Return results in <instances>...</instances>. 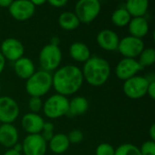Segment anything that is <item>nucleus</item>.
Masks as SVG:
<instances>
[{
	"label": "nucleus",
	"mask_w": 155,
	"mask_h": 155,
	"mask_svg": "<svg viewBox=\"0 0 155 155\" xmlns=\"http://www.w3.org/2000/svg\"><path fill=\"white\" fill-rule=\"evenodd\" d=\"M84 83L82 70L68 64L57 69L53 75V87L58 94L68 96L79 91Z\"/></svg>",
	"instance_id": "1"
},
{
	"label": "nucleus",
	"mask_w": 155,
	"mask_h": 155,
	"mask_svg": "<svg viewBox=\"0 0 155 155\" xmlns=\"http://www.w3.org/2000/svg\"><path fill=\"white\" fill-rule=\"evenodd\" d=\"M83 77L92 86L104 84L110 77L111 66L107 60L100 56L90 57L84 65Z\"/></svg>",
	"instance_id": "2"
},
{
	"label": "nucleus",
	"mask_w": 155,
	"mask_h": 155,
	"mask_svg": "<svg viewBox=\"0 0 155 155\" xmlns=\"http://www.w3.org/2000/svg\"><path fill=\"white\" fill-rule=\"evenodd\" d=\"M53 85V75L51 73L40 70L26 80L25 90L31 97L41 98L46 94Z\"/></svg>",
	"instance_id": "3"
},
{
	"label": "nucleus",
	"mask_w": 155,
	"mask_h": 155,
	"mask_svg": "<svg viewBox=\"0 0 155 155\" xmlns=\"http://www.w3.org/2000/svg\"><path fill=\"white\" fill-rule=\"evenodd\" d=\"M69 100L66 96L61 94H54L46 99L43 104V111L45 115L50 119H58L66 115L68 111Z\"/></svg>",
	"instance_id": "4"
},
{
	"label": "nucleus",
	"mask_w": 155,
	"mask_h": 155,
	"mask_svg": "<svg viewBox=\"0 0 155 155\" xmlns=\"http://www.w3.org/2000/svg\"><path fill=\"white\" fill-rule=\"evenodd\" d=\"M62 62V52L59 46L54 45H45L39 54V64L42 70L46 72L55 71Z\"/></svg>",
	"instance_id": "5"
},
{
	"label": "nucleus",
	"mask_w": 155,
	"mask_h": 155,
	"mask_svg": "<svg viewBox=\"0 0 155 155\" xmlns=\"http://www.w3.org/2000/svg\"><path fill=\"white\" fill-rule=\"evenodd\" d=\"M101 3L98 0H80L74 7V14L80 23L90 24L99 15Z\"/></svg>",
	"instance_id": "6"
},
{
	"label": "nucleus",
	"mask_w": 155,
	"mask_h": 155,
	"mask_svg": "<svg viewBox=\"0 0 155 155\" xmlns=\"http://www.w3.org/2000/svg\"><path fill=\"white\" fill-rule=\"evenodd\" d=\"M150 81L145 76L135 75L126 81L123 85L124 94L131 99H140L147 94Z\"/></svg>",
	"instance_id": "7"
},
{
	"label": "nucleus",
	"mask_w": 155,
	"mask_h": 155,
	"mask_svg": "<svg viewBox=\"0 0 155 155\" xmlns=\"http://www.w3.org/2000/svg\"><path fill=\"white\" fill-rule=\"evenodd\" d=\"M144 49V44L142 39L134 36H125L120 40L117 50L124 58L135 59Z\"/></svg>",
	"instance_id": "8"
},
{
	"label": "nucleus",
	"mask_w": 155,
	"mask_h": 155,
	"mask_svg": "<svg viewBox=\"0 0 155 155\" xmlns=\"http://www.w3.org/2000/svg\"><path fill=\"white\" fill-rule=\"evenodd\" d=\"M19 106L9 96H0V123L12 124L19 115Z\"/></svg>",
	"instance_id": "9"
},
{
	"label": "nucleus",
	"mask_w": 155,
	"mask_h": 155,
	"mask_svg": "<svg viewBox=\"0 0 155 155\" xmlns=\"http://www.w3.org/2000/svg\"><path fill=\"white\" fill-rule=\"evenodd\" d=\"M46 150V142L41 134H28L22 143V152L25 155H45Z\"/></svg>",
	"instance_id": "10"
},
{
	"label": "nucleus",
	"mask_w": 155,
	"mask_h": 155,
	"mask_svg": "<svg viewBox=\"0 0 155 155\" xmlns=\"http://www.w3.org/2000/svg\"><path fill=\"white\" fill-rule=\"evenodd\" d=\"M9 13L13 18L17 21H25L31 18L35 11V6L28 0L12 1L8 7Z\"/></svg>",
	"instance_id": "11"
},
{
	"label": "nucleus",
	"mask_w": 155,
	"mask_h": 155,
	"mask_svg": "<svg viewBox=\"0 0 155 155\" xmlns=\"http://www.w3.org/2000/svg\"><path fill=\"white\" fill-rule=\"evenodd\" d=\"M0 53L5 60L15 62L24 56L25 47L19 40L15 38H7L2 42Z\"/></svg>",
	"instance_id": "12"
},
{
	"label": "nucleus",
	"mask_w": 155,
	"mask_h": 155,
	"mask_svg": "<svg viewBox=\"0 0 155 155\" xmlns=\"http://www.w3.org/2000/svg\"><path fill=\"white\" fill-rule=\"evenodd\" d=\"M143 69V68L136 59L124 58L117 64L115 67V74L119 79L126 81L137 75V73Z\"/></svg>",
	"instance_id": "13"
},
{
	"label": "nucleus",
	"mask_w": 155,
	"mask_h": 155,
	"mask_svg": "<svg viewBox=\"0 0 155 155\" xmlns=\"http://www.w3.org/2000/svg\"><path fill=\"white\" fill-rule=\"evenodd\" d=\"M45 121L44 119L37 114L28 113L22 117L21 124L23 129L28 133V134H40Z\"/></svg>",
	"instance_id": "14"
},
{
	"label": "nucleus",
	"mask_w": 155,
	"mask_h": 155,
	"mask_svg": "<svg viewBox=\"0 0 155 155\" xmlns=\"http://www.w3.org/2000/svg\"><path fill=\"white\" fill-rule=\"evenodd\" d=\"M97 44L101 48L106 51L117 50L120 39L118 35L110 29H104L96 36Z\"/></svg>",
	"instance_id": "15"
},
{
	"label": "nucleus",
	"mask_w": 155,
	"mask_h": 155,
	"mask_svg": "<svg viewBox=\"0 0 155 155\" xmlns=\"http://www.w3.org/2000/svg\"><path fill=\"white\" fill-rule=\"evenodd\" d=\"M18 141V131L12 124H2L0 126V144L13 148Z\"/></svg>",
	"instance_id": "16"
},
{
	"label": "nucleus",
	"mask_w": 155,
	"mask_h": 155,
	"mask_svg": "<svg viewBox=\"0 0 155 155\" xmlns=\"http://www.w3.org/2000/svg\"><path fill=\"white\" fill-rule=\"evenodd\" d=\"M14 70L15 74L24 80L30 78L35 72V67L34 63L28 57H21L14 64Z\"/></svg>",
	"instance_id": "17"
},
{
	"label": "nucleus",
	"mask_w": 155,
	"mask_h": 155,
	"mask_svg": "<svg viewBox=\"0 0 155 155\" xmlns=\"http://www.w3.org/2000/svg\"><path fill=\"white\" fill-rule=\"evenodd\" d=\"M131 36L142 39L149 32V24L145 17H134L128 24Z\"/></svg>",
	"instance_id": "18"
},
{
	"label": "nucleus",
	"mask_w": 155,
	"mask_h": 155,
	"mask_svg": "<svg viewBox=\"0 0 155 155\" xmlns=\"http://www.w3.org/2000/svg\"><path fill=\"white\" fill-rule=\"evenodd\" d=\"M89 108V102L83 96H76L69 101L66 115L73 118L84 114Z\"/></svg>",
	"instance_id": "19"
},
{
	"label": "nucleus",
	"mask_w": 155,
	"mask_h": 155,
	"mask_svg": "<svg viewBox=\"0 0 155 155\" xmlns=\"http://www.w3.org/2000/svg\"><path fill=\"white\" fill-rule=\"evenodd\" d=\"M69 54L74 61L79 63H85L91 57L89 47L82 42L73 43L69 48Z\"/></svg>",
	"instance_id": "20"
},
{
	"label": "nucleus",
	"mask_w": 155,
	"mask_h": 155,
	"mask_svg": "<svg viewBox=\"0 0 155 155\" xmlns=\"http://www.w3.org/2000/svg\"><path fill=\"white\" fill-rule=\"evenodd\" d=\"M124 8L131 17H144L149 8V3L146 0H129Z\"/></svg>",
	"instance_id": "21"
},
{
	"label": "nucleus",
	"mask_w": 155,
	"mask_h": 155,
	"mask_svg": "<svg viewBox=\"0 0 155 155\" xmlns=\"http://www.w3.org/2000/svg\"><path fill=\"white\" fill-rule=\"evenodd\" d=\"M70 143L67 135L64 134H54L53 138L49 141V148L55 154H61L66 152L69 148Z\"/></svg>",
	"instance_id": "22"
},
{
	"label": "nucleus",
	"mask_w": 155,
	"mask_h": 155,
	"mask_svg": "<svg viewBox=\"0 0 155 155\" xmlns=\"http://www.w3.org/2000/svg\"><path fill=\"white\" fill-rule=\"evenodd\" d=\"M58 24L63 29L66 31H73L76 29L81 23L74 12L65 11L59 15Z\"/></svg>",
	"instance_id": "23"
},
{
	"label": "nucleus",
	"mask_w": 155,
	"mask_h": 155,
	"mask_svg": "<svg viewBox=\"0 0 155 155\" xmlns=\"http://www.w3.org/2000/svg\"><path fill=\"white\" fill-rule=\"evenodd\" d=\"M111 19L114 25L123 27L127 25L132 18L125 8H118L113 13Z\"/></svg>",
	"instance_id": "24"
},
{
	"label": "nucleus",
	"mask_w": 155,
	"mask_h": 155,
	"mask_svg": "<svg viewBox=\"0 0 155 155\" xmlns=\"http://www.w3.org/2000/svg\"><path fill=\"white\" fill-rule=\"evenodd\" d=\"M138 63L143 68L151 66L155 62V51L153 48H144L138 56Z\"/></svg>",
	"instance_id": "25"
},
{
	"label": "nucleus",
	"mask_w": 155,
	"mask_h": 155,
	"mask_svg": "<svg viewBox=\"0 0 155 155\" xmlns=\"http://www.w3.org/2000/svg\"><path fill=\"white\" fill-rule=\"evenodd\" d=\"M114 155H142L140 149L132 143H124L120 145L116 150Z\"/></svg>",
	"instance_id": "26"
},
{
	"label": "nucleus",
	"mask_w": 155,
	"mask_h": 155,
	"mask_svg": "<svg viewBox=\"0 0 155 155\" xmlns=\"http://www.w3.org/2000/svg\"><path fill=\"white\" fill-rule=\"evenodd\" d=\"M115 150L114 148L107 143H103L99 144L96 148L95 154L96 155H114Z\"/></svg>",
	"instance_id": "27"
},
{
	"label": "nucleus",
	"mask_w": 155,
	"mask_h": 155,
	"mask_svg": "<svg viewBox=\"0 0 155 155\" xmlns=\"http://www.w3.org/2000/svg\"><path fill=\"white\" fill-rule=\"evenodd\" d=\"M28 108L31 113L37 114L43 108V102L39 97H31L28 101Z\"/></svg>",
	"instance_id": "28"
},
{
	"label": "nucleus",
	"mask_w": 155,
	"mask_h": 155,
	"mask_svg": "<svg viewBox=\"0 0 155 155\" xmlns=\"http://www.w3.org/2000/svg\"><path fill=\"white\" fill-rule=\"evenodd\" d=\"M140 152L142 155H155V142L150 140L143 143Z\"/></svg>",
	"instance_id": "29"
},
{
	"label": "nucleus",
	"mask_w": 155,
	"mask_h": 155,
	"mask_svg": "<svg viewBox=\"0 0 155 155\" xmlns=\"http://www.w3.org/2000/svg\"><path fill=\"white\" fill-rule=\"evenodd\" d=\"M70 143H79L84 139V134L80 130H73L67 135Z\"/></svg>",
	"instance_id": "30"
},
{
	"label": "nucleus",
	"mask_w": 155,
	"mask_h": 155,
	"mask_svg": "<svg viewBox=\"0 0 155 155\" xmlns=\"http://www.w3.org/2000/svg\"><path fill=\"white\" fill-rule=\"evenodd\" d=\"M48 3L54 7H63L67 4L66 0H49Z\"/></svg>",
	"instance_id": "31"
},
{
	"label": "nucleus",
	"mask_w": 155,
	"mask_h": 155,
	"mask_svg": "<svg viewBox=\"0 0 155 155\" xmlns=\"http://www.w3.org/2000/svg\"><path fill=\"white\" fill-rule=\"evenodd\" d=\"M147 94L152 98H155V81L150 82L149 85H148V89H147Z\"/></svg>",
	"instance_id": "32"
},
{
	"label": "nucleus",
	"mask_w": 155,
	"mask_h": 155,
	"mask_svg": "<svg viewBox=\"0 0 155 155\" xmlns=\"http://www.w3.org/2000/svg\"><path fill=\"white\" fill-rule=\"evenodd\" d=\"M54 124L52 123H50V122H46L45 123V122L42 132H54Z\"/></svg>",
	"instance_id": "33"
},
{
	"label": "nucleus",
	"mask_w": 155,
	"mask_h": 155,
	"mask_svg": "<svg viewBox=\"0 0 155 155\" xmlns=\"http://www.w3.org/2000/svg\"><path fill=\"white\" fill-rule=\"evenodd\" d=\"M149 136L151 138V141H155V124H152L150 130H149Z\"/></svg>",
	"instance_id": "34"
},
{
	"label": "nucleus",
	"mask_w": 155,
	"mask_h": 155,
	"mask_svg": "<svg viewBox=\"0 0 155 155\" xmlns=\"http://www.w3.org/2000/svg\"><path fill=\"white\" fill-rule=\"evenodd\" d=\"M5 66V59L0 53V74L4 71Z\"/></svg>",
	"instance_id": "35"
},
{
	"label": "nucleus",
	"mask_w": 155,
	"mask_h": 155,
	"mask_svg": "<svg viewBox=\"0 0 155 155\" xmlns=\"http://www.w3.org/2000/svg\"><path fill=\"white\" fill-rule=\"evenodd\" d=\"M12 3V0H0V7L8 8Z\"/></svg>",
	"instance_id": "36"
},
{
	"label": "nucleus",
	"mask_w": 155,
	"mask_h": 155,
	"mask_svg": "<svg viewBox=\"0 0 155 155\" xmlns=\"http://www.w3.org/2000/svg\"><path fill=\"white\" fill-rule=\"evenodd\" d=\"M4 155H22L21 154V153H18V152H16V151H15L14 149H9L8 151H6Z\"/></svg>",
	"instance_id": "37"
},
{
	"label": "nucleus",
	"mask_w": 155,
	"mask_h": 155,
	"mask_svg": "<svg viewBox=\"0 0 155 155\" xmlns=\"http://www.w3.org/2000/svg\"><path fill=\"white\" fill-rule=\"evenodd\" d=\"M32 2V4L35 5V6H37V5H44L45 3V0H32L31 1Z\"/></svg>",
	"instance_id": "38"
},
{
	"label": "nucleus",
	"mask_w": 155,
	"mask_h": 155,
	"mask_svg": "<svg viewBox=\"0 0 155 155\" xmlns=\"http://www.w3.org/2000/svg\"><path fill=\"white\" fill-rule=\"evenodd\" d=\"M59 38L58 37H56V36H54L53 38H52V40H51V45H57L58 46V44H59Z\"/></svg>",
	"instance_id": "39"
},
{
	"label": "nucleus",
	"mask_w": 155,
	"mask_h": 155,
	"mask_svg": "<svg viewBox=\"0 0 155 155\" xmlns=\"http://www.w3.org/2000/svg\"><path fill=\"white\" fill-rule=\"evenodd\" d=\"M11 149H14L15 151H16V152H18V153H21L22 152V144H20V143H16L13 148H11Z\"/></svg>",
	"instance_id": "40"
},
{
	"label": "nucleus",
	"mask_w": 155,
	"mask_h": 155,
	"mask_svg": "<svg viewBox=\"0 0 155 155\" xmlns=\"http://www.w3.org/2000/svg\"><path fill=\"white\" fill-rule=\"evenodd\" d=\"M0 92H1V84H0Z\"/></svg>",
	"instance_id": "41"
},
{
	"label": "nucleus",
	"mask_w": 155,
	"mask_h": 155,
	"mask_svg": "<svg viewBox=\"0 0 155 155\" xmlns=\"http://www.w3.org/2000/svg\"><path fill=\"white\" fill-rule=\"evenodd\" d=\"M1 124H1V123H0V126H1Z\"/></svg>",
	"instance_id": "42"
}]
</instances>
